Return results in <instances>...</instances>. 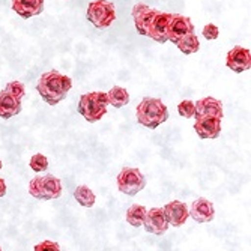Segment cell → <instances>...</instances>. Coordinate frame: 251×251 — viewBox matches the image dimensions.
<instances>
[{"mask_svg": "<svg viewBox=\"0 0 251 251\" xmlns=\"http://www.w3.org/2000/svg\"><path fill=\"white\" fill-rule=\"evenodd\" d=\"M86 15L97 29H107L116 20V8L108 0H94L89 3Z\"/></svg>", "mask_w": 251, "mask_h": 251, "instance_id": "obj_5", "label": "cell"}, {"mask_svg": "<svg viewBox=\"0 0 251 251\" xmlns=\"http://www.w3.org/2000/svg\"><path fill=\"white\" fill-rule=\"evenodd\" d=\"M146 187V179L137 167H125L118 175V190L126 196H135Z\"/></svg>", "mask_w": 251, "mask_h": 251, "instance_id": "obj_6", "label": "cell"}, {"mask_svg": "<svg viewBox=\"0 0 251 251\" xmlns=\"http://www.w3.org/2000/svg\"><path fill=\"white\" fill-rule=\"evenodd\" d=\"M71 87L73 80L54 70L44 73L36 83L38 94L49 105H57L60 101H63Z\"/></svg>", "mask_w": 251, "mask_h": 251, "instance_id": "obj_1", "label": "cell"}, {"mask_svg": "<svg viewBox=\"0 0 251 251\" xmlns=\"http://www.w3.org/2000/svg\"><path fill=\"white\" fill-rule=\"evenodd\" d=\"M194 131L200 139H217L221 134V119L212 116H200L194 118Z\"/></svg>", "mask_w": 251, "mask_h": 251, "instance_id": "obj_11", "label": "cell"}, {"mask_svg": "<svg viewBox=\"0 0 251 251\" xmlns=\"http://www.w3.org/2000/svg\"><path fill=\"white\" fill-rule=\"evenodd\" d=\"M107 105H108L107 94L89 92V94L81 95L77 110L89 124H94V122L101 121L105 116Z\"/></svg>", "mask_w": 251, "mask_h": 251, "instance_id": "obj_3", "label": "cell"}, {"mask_svg": "<svg viewBox=\"0 0 251 251\" xmlns=\"http://www.w3.org/2000/svg\"><path fill=\"white\" fill-rule=\"evenodd\" d=\"M226 65L229 70H232L233 73L239 74L244 71H248L251 66V56H250V50L245 47H233L229 53H227L226 57Z\"/></svg>", "mask_w": 251, "mask_h": 251, "instance_id": "obj_10", "label": "cell"}, {"mask_svg": "<svg viewBox=\"0 0 251 251\" xmlns=\"http://www.w3.org/2000/svg\"><path fill=\"white\" fill-rule=\"evenodd\" d=\"M3 90H5V92H8L11 97H14L17 101H21L26 95V87L21 81H11V83L6 84V87Z\"/></svg>", "mask_w": 251, "mask_h": 251, "instance_id": "obj_22", "label": "cell"}, {"mask_svg": "<svg viewBox=\"0 0 251 251\" xmlns=\"http://www.w3.org/2000/svg\"><path fill=\"white\" fill-rule=\"evenodd\" d=\"M33 251H60V247L57 242L53 241H42L35 245Z\"/></svg>", "mask_w": 251, "mask_h": 251, "instance_id": "obj_26", "label": "cell"}, {"mask_svg": "<svg viewBox=\"0 0 251 251\" xmlns=\"http://www.w3.org/2000/svg\"><path fill=\"white\" fill-rule=\"evenodd\" d=\"M194 105H196V115H194V118L212 116V118L223 119V116H224L223 102L220 100H217V98H212V97L201 98L197 102H194Z\"/></svg>", "mask_w": 251, "mask_h": 251, "instance_id": "obj_15", "label": "cell"}, {"mask_svg": "<svg viewBox=\"0 0 251 251\" xmlns=\"http://www.w3.org/2000/svg\"><path fill=\"white\" fill-rule=\"evenodd\" d=\"M156 9H152L149 8L148 5L145 3H137L134 8H132V18H134V25H135V29L140 35L146 36L148 33V29L151 26V21L155 15Z\"/></svg>", "mask_w": 251, "mask_h": 251, "instance_id": "obj_14", "label": "cell"}, {"mask_svg": "<svg viewBox=\"0 0 251 251\" xmlns=\"http://www.w3.org/2000/svg\"><path fill=\"white\" fill-rule=\"evenodd\" d=\"M29 194L39 200L59 199L62 194V182L53 175L35 176L29 184Z\"/></svg>", "mask_w": 251, "mask_h": 251, "instance_id": "obj_4", "label": "cell"}, {"mask_svg": "<svg viewBox=\"0 0 251 251\" xmlns=\"http://www.w3.org/2000/svg\"><path fill=\"white\" fill-rule=\"evenodd\" d=\"M74 197L81 204V206H84V208H92L94 204H95V200H97L94 191L90 190L89 187H86V185L77 187L74 190Z\"/></svg>", "mask_w": 251, "mask_h": 251, "instance_id": "obj_21", "label": "cell"}, {"mask_svg": "<svg viewBox=\"0 0 251 251\" xmlns=\"http://www.w3.org/2000/svg\"><path fill=\"white\" fill-rule=\"evenodd\" d=\"M148 209L143 206V204H131L126 211V223L132 227H142L145 217H146Z\"/></svg>", "mask_w": 251, "mask_h": 251, "instance_id": "obj_19", "label": "cell"}, {"mask_svg": "<svg viewBox=\"0 0 251 251\" xmlns=\"http://www.w3.org/2000/svg\"><path fill=\"white\" fill-rule=\"evenodd\" d=\"M107 100H108V105L122 108L129 102V94L126 89H124L121 86H115L107 92Z\"/></svg>", "mask_w": 251, "mask_h": 251, "instance_id": "obj_18", "label": "cell"}, {"mask_svg": "<svg viewBox=\"0 0 251 251\" xmlns=\"http://www.w3.org/2000/svg\"><path fill=\"white\" fill-rule=\"evenodd\" d=\"M176 47L184 53V54H193L197 53L200 49V41L196 33H188L184 38H180L176 44Z\"/></svg>", "mask_w": 251, "mask_h": 251, "instance_id": "obj_20", "label": "cell"}, {"mask_svg": "<svg viewBox=\"0 0 251 251\" xmlns=\"http://www.w3.org/2000/svg\"><path fill=\"white\" fill-rule=\"evenodd\" d=\"M163 211H164V217H166L169 226H173V227L184 226L190 217L187 204L179 200H173V201L167 203L163 208Z\"/></svg>", "mask_w": 251, "mask_h": 251, "instance_id": "obj_12", "label": "cell"}, {"mask_svg": "<svg viewBox=\"0 0 251 251\" xmlns=\"http://www.w3.org/2000/svg\"><path fill=\"white\" fill-rule=\"evenodd\" d=\"M177 111H179V115H180L182 118H185V119H188V118H194V115H196V105H194V102H193V101L185 100V101L179 102V105H177Z\"/></svg>", "mask_w": 251, "mask_h": 251, "instance_id": "obj_24", "label": "cell"}, {"mask_svg": "<svg viewBox=\"0 0 251 251\" xmlns=\"http://www.w3.org/2000/svg\"><path fill=\"white\" fill-rule=\"evenodd\" d=\"M6 194V184H5V180L0 177V197H3Z\"/></svg>", "mask_w": 251, "mask_h": 251, "instance_id": "obj_27", "label": "cell"}, {"mask_svg": "<svg viewBox=\"0 0 251 251\" xmlns=\"http://www.w3.org/2000/svg\"><path fill=\"white\" fill-rule=\"evenodd\" d=\"M201 35L206 38L208 41H214V39H217L220 36V29H218V26H215V25H212V23H209V25H206V26L203 27Z\"/></svg>", "mask_w": 251, "mask_h": 251, "instance_id": "obj_25", "label": "cell"}, {"mask_svg": "<svg viewBox=\"0 0 251 251\" xmlns=\"http://www.w3.org/2000/svg\"><path fill=\"white\" fill-rule=\"evenodd\" d=\"M21 108H23L21 101H17L14 97H11L8 92H5V90L0 92V118L11 119L18 115Z\"/></svg>", "mask_w": 251, "mask_h": 251, "instance_id": "obj_17", "label": "cell"}, {"mask_svg": "<svg viewBox=\"0 0 251 251\" xmlns=\"http://www.w3.org/2000/svg\"><path fill=\"white\" fill-rule=\"evenodd\" d=\"M135 118L140 125L149 129H155L169 119V110L161 100L146 97L137 105Z\"/></svg>", "mask_w": 251, "mask_h": 251, "instance_id": "obj_2", "label": "cell"}, {"mask_svg": "<svg viewBox=\"0 0 251 251\" xmlns=\"http://www.w3.org/2000/svg\"><path fill=\"white\" fill-rule=\"evenodd\" d=\"M143 227L148 233L152 235H158L161 236L167 232L169 229V223L164 217V211L163 208H152L146 212L145 221H143Z\"/></svg>", "mask_w": 251, "mask_h": 251, "instance_id": "obj_9", "label": "cell"}, {"mask_svg": "<svg viewBox=\"0 0 251 251\" xmlns=\"http://www.w3.org/2000/svg\"><path fill=\"white\" fill-rule=\"evenodd\" d=\"M0 169H2V161H0Z\"/></svg>", "mask_w": 251, "mask_h": 251, "instance_id": "obj_28", "label": "cell"}, {"mask_svg": "<svg viewBox=\"0 0 251 251\" xmlns=\"http://www.w3.org/2000/svg\"><path fill=\"white\" fill-rule=\"evenodd\" d=\"M12 11L21 18H32L44 11V0H12Z\"/></svg>", "mask_w": 251, "mask_h": 251, "instance_id": "obj_16", "label": "cell"}, {"mask_svg": "<svg viewBox=\"0 0 251 251\" xmlns=\"http://www.w3.org/2000/svg\"><path fill=\"white\" fill-rule=\"evenodd\" d=\"M0 251H3V250H2V247H0Z\"/></svg>", "mask_w": 251, "mask_h": 251, "instance_id": "obj_29", "label": "cell"}, {"mask_svg": "<svg viewBox=\"0 0 251 251\" xmlns=\"http://www.w3.org/2000/svg\"><path fill=\"white\" fill-rule=\"evenodd\" d=\"M190 217L197 223H209L215 217V209L211 200L200 197L191 203V208L188 211Z\"/></svg>", "mask_w": 251, "mask_h": 251, "instance_id": "obj_13", "label": "cell"}, {"mask_svg": "<svg viewBox=\"0 0 251 251\" xmlns=\"http://www.w3.org/2000/svg\"><path fill=\"white\" fill-rule=\"evenodd\" d=\"M30 167L33 172H45L49 169V159L45 155L42 153H35L32 158H30Z\"/></svg>", "mask_w": 251, "mask_h": 251, "instance_id": "obj_23", "label": "cell"}, {"mask_svg": "<svg viewBox=\"0 0 251 251\" xmlns=\"http://www.w3.org/2000/svg\"><path fill=\"white\" fill-rule=\"evenodd\" d=\"M188 33H194V25L190 17L182 14H172V20L167 26V41L176 44L180 38Z\"/></svg>", "mask_w": 251, "mask_h": 251, "instance_id": "obj_7", "label": "cell"}, {"mask_svg": "<svg viewBox=\"0 0 251 251\" xmlns=\"http://www.w3.org/2000/svg\"><path fill=\"white\" fill-rule=\"evenodd\" d=\"M170 20H172V14L156 11L151 21V26L148 29L146 36H149L151 39H153L159 44L167 42V26H169Z\"/></svg>", "mask_w": 251, "mask_h": 251, "instance_id": "obj_8", "label": "cell"}]
</instances>
